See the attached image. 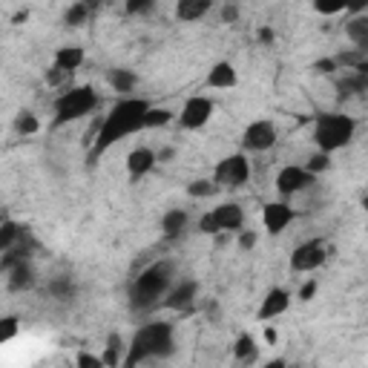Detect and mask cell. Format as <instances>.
<instances>
[{
  "label": "cell",
  "mask_w": 368,
  "mask_h": 368,
  "mask_svg": "<svg viewBox=\"0 0 368 368\" xmlns=\"http://www.w3.org/2000/svg\"><path fill=\"white\" fill-rule=\"evenodd\" d=\"M346 12L348 15H365L368 12V0H346Z\"/></svg>",
  "instance_id": "38"
},
{
  "label": "cell",
  "mask_w": 368,
  "mask_h": 368,
  "mask_svg": "<svg viewBox=\"0 0 368 368\" xmlns=\"http://www.w3.org/2000/svg\"><path fill=\"white\" fill-rule=\"evenodd\" d=\"M156 164H159V152H152L150 147H136L130 156H127V173H130L133 181L144 178Z\"/></svg>",
  "instance_id": "14"
},
{
  "label": "cell",
  "mask_w": 368,
  "mask_h": 368,
  "mask_svg": "<svg viewBox=\"0 0 368 368\" xmlns=\"http://www.w3.org/2000/svg\"><path fill=\"white\" fill-rule=\"evenodd\" d=\"M15 130H18L20 136H35V133L41 130V121H38L35 112H20V115L15 118Z\"/></svg>",
  "instance_id": "27"
},
{
  "label": "cell",
  "mask_w": 368,
  "mask_h": 368,
  "mask_svg": "<svg viewBox=\"0 0 368 368\" xmlns=\"http://www.w3.org/2000/svg\"><path fill=\"white\" fill-rule=\"evenodd\" d=\"M314 181H317V176L305 164L302 167L299 164H288V167H282L280 173H276V190H280L282 196H294V193L308 190Z\"/></svg>",
  "instance_id": "8"
},
{
  "label": "cell",
  "mask_w": 368,
  "mask_h": 368,
  "mask_svg": "<svg viewBox=\"0 0 368 368\" xmlns=\"http://www.w3.org/2000/svg\"><path fill=\"white\" fill-rule=\"evenodd\" d=\"M346 35L357 49L368 52V15H351V20L346 23Z\"/></svg>",
  "instance_id": "18"
},
{
  "label": "cell",
  "mask_w": 368,
  "mask_h": 368,
  "mask_svg": "<svg viewBox=\"0 0 368 368\" xmlns=\"http://www.w3.org/2000/svg\"><path fill=\"white\" fill-rule=\"evenodd\" d=\"M170 159H173V150H170V147H164V150L159 152V162H170Z\"/></svg>",
  "instance_id": "43"
},
{
  "label": "cell",
  "mask_w": 368,
  "mask_h": 368,
  "mask_svg": "<svg viewBox=\"0 0 368 368\" xmlns=\"http://www.w3.org/2000/svg\"><path fill=\"white\" fill-rule=\"evenodd\" d=\"M170 121H173V110H167V107H150L147 115H144V130L167 127Z\"/></svg>",
  "instance_id": "23"
},
{
  "label": "cell",
  "mask_w": 368,
  "mask_h": 368,
  "mask_svg": "<svg viewBox=\"0 0 368 368\" xmlns=\"http://www.w3.org/2000/svg\"><path fill=\"white\" fill-rule=\"evenodd\" d=\"M233 357L239 362H254L256 360V340L251 334H239V340L233 346Z\"/></svg>",
  "instance_id": "22"
},
{
  "label": "cell",
  "mask_w": 368,
  "mask_h": 368,
  "mask_svg": "<svg viewBox=\"0 0 368 368\" xmlns=\"http://www.w3.org/2000/svg\"><path fill=\"white\" fill-rule=\"evenodd\" d=\"M20 230H23V228H18L12 219H6V222H4V230H0V251H9L12 244L20 239Z\"/></svg>",
  "instance_id": "28"
},
{
  "label": "cell",
  "mask_w": 368,
  "mask_h": 368,
  "mask_svg": "<svg viewBox=\"0 0 368 368\" xmlns=\"http://www.w3.org/2000/svg\"><path fill=\"white\" fill-rule=\"evenodd\" d=\"M173 351H176L173 325L170 322H150L136 331L133 343H130V354L124 357V365H138L144 360L170 357Z\"/></svg>",
  "instance_id": "3"
},
{
  "label": "cell",
  "mask_w": 368,
  "mask_h": 368,
  "mask_svg": "<svg viewBox=\"0 0 368 368\" xmlns=\"http://www.w3.org/2000/svg\"><path fill=\"white\" fill-rule=\"evenodd\" d=\"M49 291L58 296V299H70L72 296V282H70V276H64V280H55L49 285Z\"/></svg>",
  "instance_id": "34"
},
{
  "label": "cell",
  "mask_w": 368,
  "mask_h": 368,
  "mask_svg": "<svg viewBox=\"0 0 368 368\" xmlns=\"http://www.w3.org/2000/svg\"><path fill=\"white\" fill-rule=\"evenodd\" d=\"M89 15H92V9L86 6V0H78V4H72V6L67 9L64 20H67V26H84V23L89 20Z\"/></svg>",
  "instance_id": "26"
},
{
  "label": "cell",
  "mask_w": 368,
  "mask_h": 368,
  "mask_svg": "<svg viewBox=\"0 0 368 368\" xmlns=\"http://www.w3.org/2000/svg\"><path fill=\"white\" fill-rule=\"evenodd\" d=\"M362 207H365V210H368V196H365V199H362Z\"/></svg>",
  "instance_id": "46"
},
{
  "label": "cell",
  "mask_w": 368,
  "mask_h": 368,
  "mask_svg": "<svg viewBox=\"0 0 368 368\" xmlns=\"http://www.w3.org/2000/svg\"><path fill=\"white\" fill-rule=\"evenodd\" d=\"M222 20H225V23H236V20H239V6L228 4V6L222 9Z\"/></svg>",
  "instance_id": "40"
},
{
  "label": "cell",
  "mask_w": 368,
  "mask_h": 368,
  "mask_svg": "<svg viewBox=\"0 0 368 368\" xmlns=\"http://www.w3.org/2000/svg\"><path fill=\"white\" fill-rule=\"evenodd\" d=\"M147 110H150V104L144 98H121L110 110V115H104L101 130L96 136V147H92V156L89 159H101L112 144H118V141H124L127 136L144 130Z\"/></svg>",
  "instance_id": "1"
},
{
  "label": "cell",
  "mask_w": 368,
  "mask_h": 368,
  "mask_svg": "<svg viewBox=\"0 0 368 368\" xmlns=\"http://www.w3.org/2000/svg\"><path fill=\"white\" fill-rule=\"evenodd\" d=\"M256 242H259V236L254 230H239V248L242 251H254Z\"/></svg>",
  "instance_id": "35"
},
{
  "label": "cell",
  "mask_w": 368,
  "mask_h": 368,
  "mask_svg": "<svg viewBox=\"0 0 368 368\" xmlns=\"http://www.w3.org/2000/svg\"><path fill=\"white\" fill-rule=\"evenodd\" d=\"M236 81L239 78H236V70H233L230 60H219V64L207 72V86L210 89H230V86H236Z\"/></svg>",
  "instance_id": "16"
},
{
  "label": "cell",
  "mask_w": 368,
  "mask_h": 368,
  "mask_svg": "<svg viewBox=\"0 0 368 368\" xmlns=\"http://www.w3.org/2000/svg\"><path fill=\"white\" fill-rule=\"evenodd\" d=\"M18 336V317H4L0 320V343H9Z\"/></svg>",
  "instance_id": "30"
},
{
  "label": "cell",
  "mask_w": 368,
  "mask_h": 368,
  "mask_svg": "<svg viewBox=\"0 0 368 368\" xmlns=\"http://www.w3.org/2000/svg\"><path fill=\"white\" fill-rule=\"evenodd\" d=\"M314 294H317V282L311 280V282H305V285H302L299 299H302V302H308V299H314Z\"/></svg>",
  "instance_id": "41"
},
{
  "label": "cell",
  "mask_w": 368,
  "mask_h": 368,
  "mask_svg": "<svg viewBox=\"0 0 368 368\" xmlns=\"http://www.w3.org/2000/svg\"><path fill=\"white\" fill-rule=\"evenodd\" d=\"M199 230H202L204 236H216V233H222V228H219L216 216H213V210H210V213H204V216L199 219Z\"/></svg>",
  "instance_id": "32"
},
{
  "label": "cell",
  "mask_w": 368,
  "mask_h": 368,
  "mask_svg": "<svg viewBox=\"0 0 368 368\" xmlns=\"http://www.w3.org/2000/svg\"><path fill=\"white\" fill-rule=\"evenodd\" d=\"M104 365L115 368V365H124V340L118 334L107 336V348H104Z\"/></svg>",
  "instance_id": "21"
},
{
  "label": "cell",
  "mask_w": 368,
  "mask_h": 368,
  "mask_svg": "<svg viewBox=\"0 0 368 368\" xmlns=\"http://www.w3.org/2000/svg\"><path fill=\"white\" fill-rule=\"evenodd\" d=\"M173 285V262L162 259V262H152L150 268H144L133 285H130V305L136 311H150L162 305V299L167 296Z\"/></svg>",
  "instance_id": "2"
},
{
  "label": "cell",
  "mask_w": 368,
  "mask_h": 368,
  "mask_svg": "<svg viewBox=\"0 0 368 368\" xmlns=\"http://www.w3.org/2000/svg\"><path fill=\"white\" fill-rule=\"evenodd\" d=\"M276 144V127L273 121H254L242 133V147L244 152H265Z\"/></svg>",
  "instance_id": "10"
},
{
  "label": "cell",
  "mask_w": 368,
  "mask_h": 368,
  "mask_svg": "<svg viewBox=\"0 0 368 368\" xmlns=\"http://www.w3.org/2000/svg\"><path fill=\"white\" fill-rule=\"evenodd\" d=\"M285 365V360H273V362H268V368H282Z\"/></svg>",
  "instance_id": "45"
},
{
  "label": "cell",
  "mask_w": 368,
  "mask_h": 368,
  "mask_svg": "<svg viewBox=\"0 0 368 368\" xmlns=\"http://www.w3.org/2000/svg\"><path fill=\"white\" fill-rule=\"evenodd\" d=\"M152 6H156V0H124L127 15H147Z\"/></svg>",
  "instance_id": "33"
},
{
  "label": "cell",
  "mask_w": 368,
  "mask_h": 368,
  "mask_svg": "<svg viewBox=\"0 0 368 368\" xmlns=\"http://www.w3.org/2000/svg\"><path fill=\"white\" fill-rule=\"evenodd\" d=\"M314 70L322 72V75H331L334 70H340V64H336V58H322V60H317V64H314Z\"/></svg>",
  "instance_id": "37"
},
{
  "label": "cell",
  "mask_w": 368,
  "mask_h": 368,
  "mask_svg": "<svg viewBox=\"0 0 368 368\" xmlns=\"http://www.w3.org/2000/svg\"><path fill=\"white\" fill-rule=\"evenodd\" d=\"M78 365H84V368H98V365H104V357H92V354H78V360H75Z\"/></svg>",
  "instance_id": "39"
},
{
  "label": "cell",
  "mask_w": 368,
  "mask_h": 368,
  "mask_svg": "<svg viewBox=\"0 0 368 368\" xmlns=\"http://www.w3.org/2000/svg\"><path fill=\"white\" fill-rule=\"evenodd\" d=\"M196 294H199V282H193V280L178 282L176 288L167 291L162 305H164V308H170V311H184V308H190V305L196 302Z\"/></svg>",
  "instance_id": "13"
},
{
  "label": "cell",
  "mask_w": 368,
  "mask_h": 368,
  "mask_svg": "<svg viewBox=\"0 0 368 368\" xmlns=\"http://www.w3.org/2000/svg\"><path fill=\"white\" fill-rule=\"evenodd\" d=\"M294 222V210H291V204H285V202H270V204H265L262 207V225H265V230L268 233H282L288 225Z\"/></svg>",
  "instance_id": "11"
},
{
  "label": "cell",
  "mask_w": 368,
  "mask_h": 368,
  "mask_svg": "<svg viewBox=\"0 0 368 368\" xmlns=\"http://www.w3.org/2000/svg\"><path fill=\"white\" fill-rule=\"evenodd\" d=\"M67 78H72V72H67V70H60L58 64H55V67H52V70L46 72V84H49V86H58L60 81H67Z\"/></svg>",
  "instance_id": "36"
},
{
  "label": "cell",
  "mask_w": 368,
  "mask_h": 368,
  "mask_svg": "<svg viewBox=\"0 0 368 368\" xmlns=\"http://www.w3.org/2000/svg\"><path fill=\"white\" fill-rule=\"evenodd\" d=\"M213 216H216L222 233H239L242 225H244V210L236 202H225L219 207H213Z\"/></svg>",
  "instance_id": "15"
},
{
  "label": "cell",
  "mask_w": 368,
  "mask_h": 368,
  "mask_svg": "<svg viewBox=\"0 0 368 368\" xmlns=\"http://www.w3.org/2000/svg\"><path fill=\"white\" fill-rule=\"evenodd\" d=\"M216 190H219L216 178H196V181L188 184V193H190L193 199H207V196H213Z\"/></svg>",
  "instance_id": "25"
},
{
  "label": "cell",
  "mask_w": 368,
  "mask_h": 368,
  "mask_svg": "<svg viewBox=\"0 0 368 368\" xmlns=\"http://www.w3.org/2000/svg\"><path fill=\"white\" fill-rule=\"evenodd\" d=\"M357 133V121L343 112H322L314 121V141L322 152H336L351 144Z\"/></svg>",
  "instance_id": "4"
},
{
  "label": "cell",
  "mask_w": 368,
  "mask_h": 368,
  "mask_svg": "<svg viewBox=\"0 0 368 368\" xmlns=\"http://www.w3.org/2000/svg\"><path fill=\"white\" fill-rule=\"evenodd\" d=\"M314 9L320 15H336L346 9V0H314Z\"/></svg>",
  "instance_id": "31"
},
{
  "label": "cell",
  "mask_w": 368,
  "mask_h": 368,
  "mask_svg": "<svg viewBox=\"0 0 368 368\" xmlns=\"http://www.w3.org/2000/svg\"><path fill=\"white\" fill-rule=\"evenodd\" d=\"M213 6V0H176V18L184 23H193L199 18H204Z\"/></svg>",
  "instance_id": "17"
},
{
  "label": "cell",
  "mask_w": 368,
  "mask_h": 368,
  "mask_svg": "<svg viewBox=\"0 0 368 368\" xmlns=\"http://www.w3.org/2000/svg\"><path fill=\"white\" fill-rule=\"evenodd\" d=\"M325 259H328L325 242L322 239H308V242H302L299 248L291 254V270L294 273H308V270L322 268Z\"/></svg>",
  "instance_id": "7"
},
{
  "label": "cell",
  "mask_w": 368,
  "mask_h": 368,
  "mask_svg": "<svg viewBox=\"0 0 368 368\" xmlns=\"http://www.w3.org/2000/svg\"><path fill=\"white\" fill-rule=\"evenodd\" d=\"M288 305H291V294L285 288H270L259 305V320L268 322V320H276V317H282L288 311Z\"/></svg>",
  "instance_id": "12"
},
{
  "label": "cell",
  "mask_w": 368,
  "mask_h": 368,
  "mask_svg": "<svg viewBox=\"0 0 368 368\" xmlns=\"http://www.w3.org/2000/svg\"><path fill=\"white\" fill-rule=\"evenodd\" d=\"M184 228H188V210H181V207H173L167 210L164 216H162V233L167 239H176L184 233Z\"/></svg>",
  "instance_id": "19"
},
{
  "label": "cell",
  "mask_w": 368,
  "mask_h": 368,
  "mask_svg": "<svg viewBox=\"0 0 368 368\" xmlns=\"http://www.w3.org/2000/svg\"><path fill=\"white\" fill-rule=\"evenodd\" d=\"M136 84H138V78H136V72H130V70H112V72H110V86H112L115 92H133Z\"/></svg>",
  "instance_id": "24"
},
{
  "label": "cell",
  "mask_w": 368,
  "mask_h": 368,
  "mask_svg": "<svg viewBox=\"0 0 368 368\" xmlns=\"http://www.w3.org/2000/svg\"><path fill=\"white\" fill-rule=\"evenodd\" d=\"M213 178H216L219 188H230V190L242 188V184H248V178H251V162H248V156H244V152L225 156L216 164V170H213Z\"/></svg>",
  "instance_id": "6"
},
{
  "label": "cell",
  "mask_w": 368,
  "mask_h": 368,
  "mask_svg": "<svg viewBox=\"0 0 368 368\" xmlns=\"http://www.w3.org/2000/svg\"><path fill=\"white\" fill-rule=\"evenodd\" d=\"M262 41H273V32H270V29H262Z\"/></svg>",
  "instance_id": "44"
},
{
  "label": "cell",
  "mask_w": 368,
  "mask_h": 368,
  "mask_svg": "<svg viewBox=\"0 0 368 368\" xmlns=\"http://www.w3.org/2000/svg\"><path fill=\"white\" fill-rule=\"evenodd\" d=\"M96 107H98L96 89L92 86H72L70 92H64V96L55 101L52 127H64V124H70V121H78V118L89 115Z\"/></svg>",
  "instance_id": "5"
},
{
  "label": "cell",
  "mask_w": 368,
  "mask_h": 368,
  "mask_svg": "<svg viewBox=\"0 0 368 368\" xmlns=\"http://www.w3.org/2000/svg\"><path fill=\"white\" fill-rule=\"evenodd\" d=\"M84 49L81 46H60L58 52H55V64L60 67V70H67V72H75L81 64H84Z\"/></svg>",
  "instance_id": "20"
},
{
  "label": "cell",
  "mask_w": 368,
  "mask_h": 368,
  "mask_svg": "<svg viewBox=\"0 0 368 368\" xmlns=\"http://www.w3.org/2000/svg\"><path fill=\"white\" fill-rule=\"evenodd\" d=\"M276 340H280V334H276V328H270V325H268V328H265V343H270V346H273Z\"/></svg>",
  "instance_id": "42"
},
{
  "label": "cell",
  "mask_w": 368,
  "mask_h": 368,
  "mask_svg": "<svg viewBox=\"0 0 368 368\" xmlns=\"http://www.w3.org/2000/svg\"><path fill=\"white\" fill-rule=\"evenodd\" d=\"M213 115V101L207 96H193L184 101V110L178 112V127L181 130H202Z\"/></svg>",
  "instance_id": "9"
},
{
  "label": "cell",
  "mask_w": 368,
  "mask_h": 368,
  "mask_svg": "<svg viewBox=\"0 0 368 368\" xmlns=\"http://www.w3.org/2000/svg\"><path fill=\"white\" fill-rule=\"evenodd\" d=\"M305 167H308L314 176H320V173H325L328 167H331V152H322V150H317L314 156L305 162Z\"/></svg>",
  "instance_id": "29"
}]
</instances>
